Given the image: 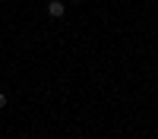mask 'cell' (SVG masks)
Returning <instances> with one entry per match:
<instances>
[{"label":"cell","instance_id":"3957f363","mask_svg":"<svg viewBox=\"0 0 158 139\" xmlns=\"http://www.w3.org/2000/svg\"><path fill=\"white\" fill-rule=\"evenodd\" d=\"M73 3H82V0H73Z\"/></svg>","mask_w":158,"mask_h":139},{"label":"cell","instance_id":"6da1fadb","mask_svg":"<svg viewBox=\"0 0 158 139\" xmlns=\"http://www.w3.org/2000/svg\"><path fill=\"white\" fill-rule=\"evenodd\" d=\"M63 13H67V6H63L60 0H51V3H48V16H51V19H60Z\"/></svg>","mask_w":158,"mask_h":139},{"label":"cell","instance_id":"7a4b0ae2","mask_svg":"<svg viewBox=\"0 0 158 139\" xmlns=\"http://www.w3.org/2000/svg\"><path fill=\"white\" fill-rule=\"evenodd\" d=\"M0 108H6V95L3 92H0Z\"/></svg>","mask_w":158,"mask_h":139}]
</instances>
